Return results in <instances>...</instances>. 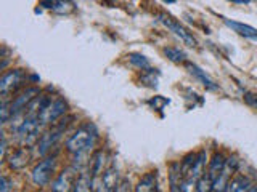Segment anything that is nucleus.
I'll use <instances>...</instances> for the list:
<instances>
[{"mask_svg":"<svg viewBox=\"0 0 257 192\" xmlns=\"http://www.w3.org/2000/svg\"><path fill=\"white\" fill-rule=\"evenodd\" d=\"M225 163H227V160H225V157L222 156L220 152L214 154V157H212L211 163H209V170H208V176L212 183L215 181V179L222 175V171L225 168Z\"/></svg>","mask_w":257,"mask_h":192,"instance_id":"12","label":"nucleus"},{"mask_svg":"<svg viewBox=\"0 0 257 192\" xmlns=\"http://www.w3.org/2000/svg\"><path fill=\"white\" fill-rule=\"evenodd\" d=\"M95 188L93 186V176L90 175L88 171H84L79 175V178L76 179L74 183V192H92V189Z\"/></svg>","mask_w":257,"mask_h":192,"instance_id":"15","label":"nucleus"},{"mask_svg":"<svg viewBox=\"0 0 257 192\" xmlns=\"http://www.w3.org/2000/svg\"><path fill=\"white\" fill-rule=\"evenodd\" d=\"M128 61H130L135 67H138L141 70H146L148 67H150V61H148V58H145L140 53H130L128 55Z\"/></svg>","mask_w":257,"mask_h":192,"instance_id":"19","label":"nucleus"},{"mask_svg":"<svg viewBox=\"0 0 257 192\" xmlns=\"http://www.w3.org/2000/svg\"><path fill=\"white\" fill-rule=\"evenodd\" d=\"M244 101H246L249 106H254L257 109V95L246 92V93H244Z\"/></svg>","mask_w":257,"mask_h":192,"instance_id":"20","label":"nucleus"},{"mask_svg":"<svg viewBox=\"0 0 257 192\" xmlns=\"http://www.w3.org/2000/svg\"><path fill=\"white\" fill-rule=\"evenodd\" d=\"M233 3H236V5H248L249 0H233Z\"/></svg>","mask_w":257,"mask_h":192,"instance_id":"22","label":"nucleus"},{"mask_svg":"<svg viewBox=\"0 0 257 192\" xmlns=\"http://www.w3.org/2000/svg\"><path fill=\"white\" fill-rule=\"evenodd\" d=\"M41 6H43V8H50L56 13H68L74 8V5L69 2H41Z\"/></svg>","mask_w":257,"mask_h":192,"instance_id":"17","label":"nucleus"},{"mask_svg":"<svg viewBox=\"0 0 257 192\" xmlns=\"http://www.w3.org/2000/svg\"><path fill=\"white\" fill-rule=\"evenodd\" d=\"M158 19L161 23H163L164 26L169 31H172L173 34H175L177 37L182 38V42H185L186 45H190V47H196V38L193 37L188 31H186L182 24H180L178 21H175L173 18H171L169 15H166V13H159L158 15Z\"/></svg>","mask_w":257,"mask_h":192,"instance_id":"7","label":"nucleus"},{"mask_svg":"<svg viewBox=\"0 0 257 192\" xmlns=\"http://www.w3.org/2000/svg\"><path fill=\"white\" fill-rule=\"evenodd\" d=\"M251 189H253V183L249 181V178L235 176L233 179L228 181L225 192H249Z\"/></svg>","mask_w":257,"mask_h":192,"instance_id":"14","label":"nucleus"},{"mask_svg":"<svg viewBox=\"0 0 257 192\" xmlns=\"http://www.w3.org/2000/svg\"><path fill=\"white\" fill-rule=\"evenodd\" d=\"M185 66H186V69L190 70V74H191V75H195L196 79H198L199 82H201V83H203V85H204L206 88H208V90H211V92H217V90H218V87L215 85V82L212 80L211 77H209L208 74H206V72H204V70H203L201 67H199V66H196V64H193V63H188V61L185 63Z\"/></svg>","mask_w":257,"mask_h":192,"instance_id":"10","label":"nucleus"},{"mask_svg":"<svg viewBox=\"0 0 257 192\" xmlns=\"http://www.w3.org/2000/svg\"><path fill=\"white\" fill-rule=\"evenodd\" d=\"M28 162H29V149L28 147H21V149L15 151L8 159V163L13 170L24 168V166L28 165Z\"/></svg>","mask_w":257,"mask_h":192,"instance_id":"13","label":"nucleus"},{"mask_svg":"<svg viewBox=\"0 0 257 192\" xmlns=\"http://www.w3.org/2000/svg\"><path fill=\"white\" fill-rule=\"evenodd\" d=\"M55 170V157H47L42 162H39L34 170H32V181L37 186H45L48 184L51 173Z\"/></svg>","mask_w":257,"mask_h":192,"instance_id":"8","label":"nucleus"},{"mask_svg":"<svg viewBox=\"0 0 257 192\" xmlns=\"http://www.w3.org/2000/svg\"><path fill=\"white\" fill-rule=\"evenodd\" d=\"M74 168H68L61 171L58 178L51 184V191L53 192H69L74 188Z\"/></svg>","mask_w":257,"mask_h":192,"instance_id":"9","label":"nucleus"},{"mask_svg":"<svg viewBox=\"0 0 257 192\" xmlns=\"http://www.w3.org/2000/svg\"><path fill=\"white\" fill-rule=\"evenodd\" d=\"M68 111V104L64 102L61 98H56V99H50V102L47 104V107L43 109L39 115V120H41V124L45 125V124H53L58 119L64 115Z\"/></svg>","mask_w":257,"mask_h":192,"instance_id":"5","label":"nucleus"},{"mask_svg":"<svg viewBox=\"0 0 257 192\" xmlns=\"http://www.w3.org/2000/svg\"><path fill=\"white\" fill-rule=\"evenodd\" d=\"M69 124V119H64V120H60V124H56L55 127H51L48 131H45L41 138H39V144H37V152L41 154V156H45L51 147H53L58 139L61 138L63 131L66 130V127Z\"/></svg>","mask_w":257,"mask_h":192,"instance_id":"2","label":"nucleus"},{"mask_svg":"<svg viewBox=\"0 0 257 192\" xmlns=\"http://www.w3.org/2000/svg\"><path fill=\"white\" fill-rule=\"evenodd\" d=\"M41 120L37 117H24L21 124L18 125L16 133L18 138L23 141V143L29 144L32 141H36L39 138V131H41Z\"/></svg>","mask_w":257,"mask_h":192,"instance_id":"4","label":"nucleus"},{"mask_svg":"<svg viewBox=\"0 0 257 192\" xmlns=\"http://www.w3.org/2000/svg\"><path fill=\"white\" fill-rule=\"evenodd\" d=\"M223 23L227 24L230 29H233L235 32H238L240 35L251 38V40H257V29L253 28V26L243 24V23H238V21H231V19H223Z\"/></svg>","mask_w":257,"mask_h":192,"instance_id":"11","label":"nucleus"},{"mask_svg":"<svg viewBox=\"0 0 257 192\" xmlns=\"http://www.w3.org/2000/svg\"><path fill=\"white\" fill-rule=\"evenodd\" d=\"M95 138H96V134H95V131L92 130V128H90L88 125L82 127L66 141V149L69 152L77 154V156H79V154L86 152L88 147L93 146Z\"/></svg>","mask_w":257,"mask_h":192,"instance_id":"1","label":"nucleus"},{"mask_svg":"<svg viewBox=\"0 0 257 192\" xmlns=\"http://www.w3.org/2000/svg\"><path fill=\"white\" fill-rule=\"evenodd\" d=\"M156 189V175L154 173H148L140 179L135 192H154Z\"/></svg>","mask_w":257,"mask_h":192,"instance_id":"16","label":"nucleus"},{"mask_svg":"<svg viewBox=\"0 0 257 192\" xmlns=\"http://www.w3.org/2000/svg\"><path fill=\"white\" fill-rule=\"evenodd\" d=\"M37 96H39V88H36V87L26 88L23 93H19L16 98L10 102V104H6L8 112H10V117H16L19 112L26 111L28 106L37 98Z\"/></svg>","mask_w":257,"mask_h":192,"instance_id":"3","label":"nucleus"},{"mask_svg":"<svg viewBox=\"0 0 257 192\" xmlns=\"http://www.w3.org/2000/svg\"><path fill=\"white\" fill-rule=\"evenodd\" d=\"M164 55L169 58L172 63H186V55L177 47H166Z\"/></svg>","mask_w":257,"mask_h":192,"instance_id":"18","label":"nucleus"},{"mask_svg":"<svg viewBox=\"0 0 257 192\" xmlns=\"http://www.w3.org/2000/svg\"><path fill=\"white\" fill-rule=\"evenodd\" d=\"M26 80V72L23 69H11L8 72H5L0 79V92L3 96L8 93L15 92L16 88H19Z\"/></svg>","mask_w":257,"mask_h":192,"instance_id":"6","label":"nucleus"},{"mask_svg":"<svg viewBox=\"0 0 257 192\" xmlns=\"http://www.w3.org/2000/svg\"><path fill=\"white\" fill-rule=\"evenodd\" d=\"M0 192H8L11 189V183H10V179L6 178V176H2V179H0Z\"/></svg>","mask_w":257,"mask_h":192,"instance_id":"21","label":"nucleus"}]
</instances>
